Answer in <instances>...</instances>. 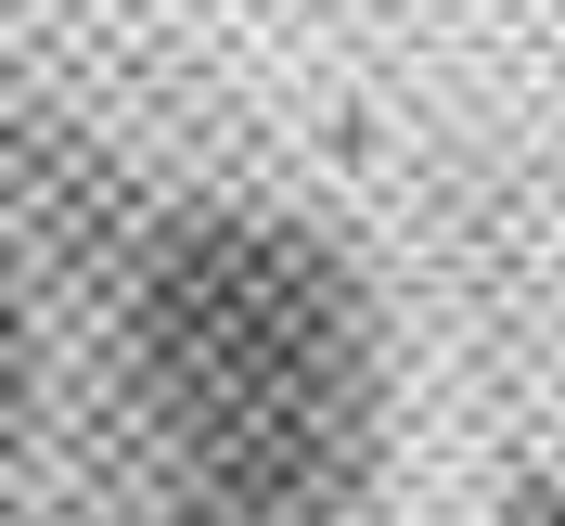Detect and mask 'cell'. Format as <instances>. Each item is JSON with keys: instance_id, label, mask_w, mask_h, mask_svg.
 Returning a JSON list of instances; mask_svg holds the SVG:
<instances>
[{"instance_id": "obj_5", "label": "cell", "mask_w": 565, "mask_h": 526, "mask_svg": "<svg viewBox=\"0 0 565 526\" xmlns=\"http://www.w3.org/2000/svg\"><path fill=\"white\" fill-rule=\"evenodd\" d=\"M180 526H245V514H180Z\"/></svg>"}, {"instance_id": "obj_2", "label": "cell", "mask_w": 565, "mask_h": 526, "mask_svg": "<svg viewBox=\"0 0 565 526\" xmlns=\"http://www.w3.org/2000/svg\"><path fill=\"white\" fill-rule=\"evenodd\" d=\"M514 526H565V501H553V489L527 475V489H514Z\"/></svg>"}, {"instance_id": "obj_4", "label": "cell", "mask_w": 565, "mask_h": 526, "mask_svg": "<svg viewBox=\"0 0 565 526\" xmlns=\"http://www.w3.org/2000/svg\"><path fill=\"white\" fill-rule=\"evenodd\" d=\"M0 450H13V386H0Z\"/></svg>"}, {"instance_id": "obj_1", "label": "cell", "mask_w": 565, "mask_h": 526, "mask_svg": "<svg viewBox=\"0 0 565 526\" xmlns=\"http://www.w3.org/2000/svg\"><path fill=\"white\" fill-rule=\"evenodd\" d=\"M141 373L218 514H296L334 489L360 423L348 270L282 218H193L141 270Z\"/></svg>"}, {"instance_id": "obj_3", "label": "cell", "mask_w": 565, "mask_h": 526, "mask_svg": "<svg viewBox=\"0 0 565 526\" xmlns=\"http://www.w3.org/2000/svg\"><path fill=\"white\" fill-rule=\"evenodd\" d=\"M0 386H13V257H0Z\"/></svg>"}]
</instances>
